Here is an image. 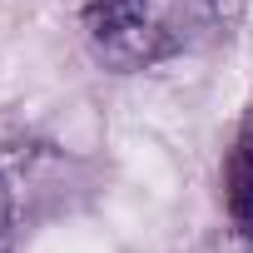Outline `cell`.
Returning <instances> with one entry per match:
<instances>
[{
    "instance_id": "6da1fadb",
    "label": "cell",
    "mask_w": 253,
    "mask_h": 253,
    "mask_svg": "<svg viewBox=\"0 0 253 253\" xmlns=\"http://www.w3.org/2000/svg\"><path fill=\"white\" fill-rule=\"evenodd\" d=\"M84 30L114 65L154 60L169 45V35L149 25V0H84Z\"/></svg>"
},
{
    "instance_id": "7a4b0ae2",
    "label": "cell",
    "mask_w": 253,
    "mask_h": 253,
    "mask_svg": "<svg viewBox=\"0 0 253 253\" xmlns=\"http://www.w3.org/2000/svg\"><path fill=\"white\" fill-rule=\"evenodd\" d=\"M223 209H228V228L253 238V109L243 114L233 149L223 159Z\"/></svg>"
},
{
    "instance_id": "3957f363",
    "label": "cell",
    "mask_w": 253,
    "mask_h": 253,
    "mask_svg": "<svg viewBox=\"0 0 253 253\" xmlns=\"http://www.w3.org/2000/svg\"><path fill=\"white\" fill-rule=\"evenodd\" d=\"M238 5L243 0H179L174 5V25L164 30L169 45L174 40H199V35H228V25L238 20Z\"/></svg>"
},
{
    "instance_id": "277c9868",
    "label": "cell",
    "mask_w": 253,
    "mask_h": 253,
    "mask_svg": "<svg viewBox=\"0 0 253 253\" xmlns=\"http://www.w3.org/2000/svg\"><path fill=\"white\" fill-rule=\"evenodd\" d=\"M194 253H253V238H248V233H238V228H223V233L204 238Z\"/></svg>"
},
{
    "instance_id": "5b68a950",
    "label": "cell",
    "mask_w": 253,
    "mask_h": 253,
    "mask_svg": "<svg viewBox=\"0 0 253 253\" xmlns=\"http://www.w3.org/2000/svg\"><path fill=\"white\" fill-rule=\"evenodd\" d=\"M0 253H10V194L0 184Z\"/></svg>"
}]
</instances>
